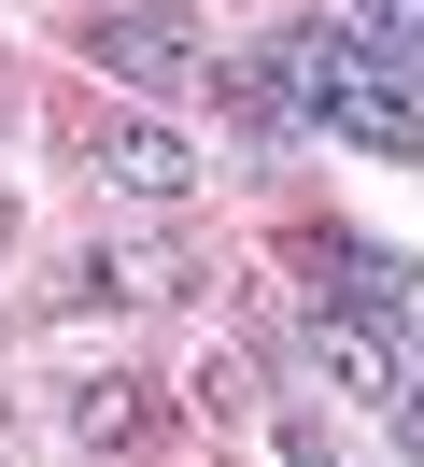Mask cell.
<instances>
[{
	"label": "cell",
	"instance_id": "obj_1",
	"mask_svg": "<svg viewBox=\"0 0 424 467\" xmlns=\"http://www.w3.org/2000/svg\"><path fill=\"white\" fill-rule=\"evenodd\" d=\"M269 57H283V86H297V128L382 156V171H424V86H410L367 29H339V15H283Z\"/></svg>",
	"mask_w": 424,
	"mask_h": 467
},
{
	"label": "cell",
	"instance_id": "obj_2",
	"mask_svg": "<svg viewBox=\"0 0 424 467\" xmlns=\"http://www.w3.org/2000/svg\"><path fill=\"white\" fill-rule=\"evenodd\" d=\"M297 269H311V297H339V312L396 326V340L424 354V269H396L382 241H354V227H297Z\"/></svg>",
	"mask_w": 424,
	"mask_h": 467
},
{
	"label": "cell",
	"instance_id": "obj_3",
	"mask_svg": "<svg viewBox=\"0 0 424 467\" xmlns=\"http://www.w3.org/2000/svg\"><path fill=\"white\" fill-rule=\"evenodd\" d=\"M297 368L339 382V397H396V382H410V340L367 326V312H339V297H311V312H297Z\"/></svg>",
	"mask_w": 424,
	"mask_h": 467
},
{
	"label": "cell",
	"instance_id": "obj_4",
	"mask_svg": "<svg viewBox=\"0 0 424 467\" xmlns=\"http://www.w3.org/2000/svg\"><path fill=\"white\" fill-rule=\"evenodd\" d=\"M85 57H99L113 86H198V71H212V43H198L170 0H128V15H99V29H85Z\"/></svg>",
	"mask_w": 424,
	"mask_h": 467
},
{
	"label": "cell",
	"instance_id": "obj_5",
	"mask_svg": "<svg viewBox=\"0 0 424 467\" xmlns=\"http://www.w3.org/2000/svg\"><path fill=\"white\" fill-rule=\"evenodd\" d=\"M212 99H226V128H241V142H297V86H283V57H269V43L212 57Z\"/></svg>",
	"mask_w": 424,
	"mask_h": 467
},
{
	"label": "cell",
	"instance_id": "obj_6",
	"mask_svg": "<svg viewBox=\"0 0 424 467\" xmlns=\"http://www.w3.org/2000/svg\"><path fill=\"white\" fill-rule=\"evenodd\" d=\"M85 156H99L128 199H184V184H198V142H184V128H141V114H128V128H99Z\"/></svg>",
	"mask_w": 424,
	"mask_h": 467
},
{
	"label": "cell",
	"instance_id": "obj_7",
	"mask_svg": "<svg viewBox=\"0 0 424 467\" xmlns=\"http://www.w3.org/2000/svg\"><path fill=\"white\" fill-rule=\"evenodd\" d=\"M198 284V255H170V241H141V255H85L71 269V297H128V312H156V297H184Z\"/></svg>",
	"mask_w": 424,
	"mask_h": 467
},
{
	"label": "cell",
	"instance_id": "obj_8",
	"mask_svg": "<svg viewBox=\"0 0 424 467\" xmlns=\"http://www.w3.org/2000/svg\"><path fill=\"white\" fill-rule=\"evenodd\" d=\"M184 382H198V410H254V354H241V340H212Z\"/></svg>",
	"mask_w": 424,
	"mask_h": 467
},
{
	"label": "cell",
	"instance_id": "obj_9",
	"mask_svg": "<svg viewBox=\"0 0 424 467\" xmlns=\"http://www.w3.org/2000/svg\"><path fill=\"white\" fill-rule=\"evenodd\" d=\"M354 15H367V43H382V57H396V71H410V57H424V0H354Z\"/></svg>",
	"mask_w": 424,
	"mask_h": 467
},
{
	"label": "cell",
	"instance_id": "obj_10",
	"mask_svg": "<svg viewBox=\"0 0 424 467\" xmlns=\"http://www.w3.org/2000/svg\"><path fill=\"white\" fill-rule=\"evenodd\" d=\"M71 425H85V439H128V425H141V397H128V382H85Z\"/></svg>",
	"mask_w": 424,
	"mask_h": 467
},
{
	"label": "cell",
	"instance_id": "obj_11",
	"mask_svg": "<svg viewBox=\"0 0 424 467\" xmlns=\"http://www.w3.org/2000/svg\"><path fill=\"white\" fill-rule=\"evenodd\" d=\"M283 467H339V439H326V425L297 410V425H283Z\"/></svg>",
	"mask_w": 424,
	"mask_h": 467
},
{
	"label": "cell",
	"instance_id": "obj_12",
	"mask_svg": "<svg viewBox=\"0 0 424 467\" xmlns=\"http://www.w3.org/2000/svg\"><path fill=\"white\" fill-rule=\"evenodd\" d=\"M382 410H396V439H410V453H424V368H410V382H396V397H382Z\"/></svg>",
	"mask_w": 424,
	"mask_h": 467
}]
</instances>
